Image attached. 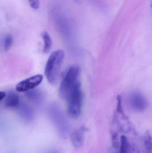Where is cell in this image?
I'll return each instance as SVG.
<instances>
[{
    "instance_id": "1",
    "label": "cell",
    "mask_w": 152,
    "mask_h": 153,
    "mask_svg": "<svg viewBox=\"0 0 152 153\" xmlns=\"http://www.w3.org/2000/svg\"><path fill=\"white\" fill-rule=\"evenodd\" d=\"M64 57V52L61 50L53 52L49 56L46 65L45 75L51 84L54 85L57 83Z\"/></svg>"
},
{
    "instance_id": "2",
    "label": "cell",
    "mask_w": 152,
    "mask_h": 153,
    "mask_svg": "<svg viewBox=\"0 0 152 153\" xmlns=\"http://www.w3.org/2000/svg\"><path fill=\"white\" fill-rule=\"evenodd\" d=\"M80 70L78 66L70 67L67 71L61 82L59 88L60 98L67 100L70 94L79 81L78 80Z\"/></svg>"
},
{
    "instance_id": "3",
    "label": "cell",
    "mask_w": 152,
    "mask_h": 153,
    "mask_svg": "<svg viewBox=\"0 0 152 153\" xmlns=\"http://www.w3.org/2000/svg\"><path fill=\"white\" fill-rule=\"evenodd\" d=\"M82 100L81 83L79 82L66 100L68 101L67 111L70 117L75 119L79 117L82 110Z\"/></svg>"
},
{
    "instance_id": "4",
    "label": "cell",
    "mask_w": 152,
    "mask_h": 153,
    "mask_svg": "<svg viewBox=\"0 0 152 153\" xmlns=\"http://www.w3.org/2000/svg\"><path fill=\"white\" fill-rule=\"evenodd\" d=\"M129 106L132 109L137 111H142L147 108L148 102L143 94L138 92H134L128 99Z\"/></svg>"
},
{
    "instance_id": "5",
    "label": "cell",
    "mask_w": 152,
    "mask_h": 153,
    "mask_svg": "<svg viewBox=\"0 0 152 153\" xmlns=\"http://www.w3.org/2000/svg\"><path fill=\"white\" fill-rule=\"evenodd\" d=\"M43 79V76L41 74H37L25 79L19 82L16 86L17 91H28L38 86Z\"/></svg>"
},
{
    "instance_id": "6",
    "label": "cell",
    "mask_w": 152,
    "mask_h": 153,
    "mask_svg": "<svg viewBox=\"0 0 152 153\" xmlns=\"http://www.w3.org/2000/svg\"><path fill=\"white\" fill-rule=\"evenodd\" d=\"M84 127L76 129L72 133L71 136V141L75 147L79 148L82 146L84 143Z\"/></svg>"
},
{
    "instance_id": "7",
    "label": "cell",
    "mask_w": 152,
    "mask_h": 153,
    "mask_svg": "<svg viewBox=\"0 0 152 153\" xmlns=\"http://www.w3.org/2000/svg\"><path fill=\"white\" fill-rule=\"evenodd\" d=\"M25 95L29 100L36 104L41 103L45 97L43 92L39 90L28 91L25 93Z\"/></svg>"
},
{
    "instance_id": "8",
    "label": "cell",
    "mask_w": 152,
    "mask_h": 153,
    "mask_svg": "<svg viewBox=\"0 0 152 153\" xmlns=\"http://www.w3.org/2000/svg\"><path fill=\"white\" fill-rule=\"evenodd\" d=\"M19 113L21 117L26 121H30L32 120L33 116V111L30 106L26 102L20 103L18 107Z\"/></svg>"
},
{
    "instance_id": "9",
    "label": "cell",
    "mask_w": 152,
    "mask_h": 153,
    "mask_svg": "<svg viewBox=\"0 0 152 153\" xmlns=\"http://www.w3.org/2000/svg\"><path fill=\"white\" fill-rule=\"evenodd\" d=\"M20 103L19 95L14 92H10L6 96L4 104L7 108H18Z\"/></svg>"
},
{
    "instance_id": "10",
    "label": "cell",
    "mask_w": 152,
    "mask_h": 153,
    "mask_svg": "<svg viewBox=\"0 0 152 153\" xmlns=\"http://www.w3.org/2000/svg\"><path fill=\"white\" fill-rule=\"evenodd\" d=\"M41 36L44 42L43 52L44 53H49L52 46V41L51 36L46 31H44L41 34Z\"/></svg>"
},
{
    "instance_id": "11",
    "label": "cell",
    "mask_w": 152,
    "mask_h": 153,
    "mask_svg": "<svg viewBox=\"0 0 152 153\" xmlns=\"http://www.w3.org/2000/svg\"><path fill=\"white\" fill-rule=\"evenodd\" d=\"M132 148L127 138L122 136L120 138V150L119 153H132Z\"/></svg>"
},
{
    "instance_id": "12",
    "label": "cell",
    "mask_w": 152,
    "mask_h": 153,
    "mask_svg": "<svg viewBox=\"0 0 152 153\" xmlns=\"http://www.w3.org/2000/svg\"><path fill=\"white\" fill-rule=\"evenodd\" d=\"M143 140L145 152V153H151L152 149V137L149 131L145 132Z\"/></svg>"
},
{
    "instance_id": "13",
    "label": "cell",
    "mask_w": 152,
    "mask_h": 153,
    "mask_svg": "<svg viewBox=\"0 0 152 153\" xmlns=\"http://www.w3.org/2000/svg\"><path fill=\"white\" fill-rule=\"evenodd\" d=\"M13 43V37L11 35H6L4 39V48L5 51H8L10 48Z\"/></svg>"
},
{
    "instance_id": "14",
    "label": "cell",
    "mask_w": 152,
    "mask_h": 153,
    "mask_svg": "<svg viewBox=\"0 0 152 153\" xmlns=\"http://www.w3.org/2000/svg\"><path fill=\"white\" fill-rule=\"evenodd\" d=\"M31 8L35 10L38 9L39 7V0H28Z\"/></svg>"
},
{
    "instance_id": "15",
    "label": "cell",
    "mask_w": 152,
    "mask_h": 153,
    "mask_svg": "<svg viewBox=\"0 0 152 153\" xmlns=\"http://www.w3.org/2000/svg\"><path fill=\"white\" fill-rule=\"evenodd\" d=\"M6 97V94L5 92L1 91L0 92V101H1L4 99Z\"/></svg>"
},
{
    "instance_id": "16",
    "label": "cell",
    "mask_w": 152,
    "mask_h": 153,
    "mask_svg": "<svg viewBox=\"0 0 152 153\" xmlns=\"http://www.w3.org/2000/svg\"><path fill=\"white\" fill-rule=\"evenodd\" d=\"M151 8H152V4H151Z\"/></svg>"
},
{
    "instance_id": "17",
    "label": "cell",
    "mask_w": 152,
    "mask_h": 153,
    "mask_svg": "<svg viewBox=\"0 0 152 153\" xmlns=\"http://www.w3.org/2000/svg\"></svg>"
}]
</instances>
